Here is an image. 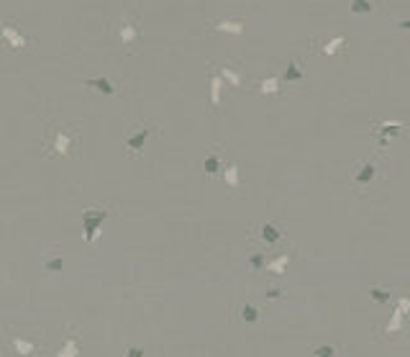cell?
<instances>
[{"label":"cell","instance_id":"cell-2","mask_svg":"<svg viewBox=\"0 0 410 357\" xmlns=\"http://www.w3.org/2000/svg\"><path fill=\"white\" fill-rule=\"evenodd\" d=\"M377 11L374 0H349V13L351 16H372Z\"/></svg>","mask_w":410,"mask_h":357},{"label":"cell","instance_id":"cell-7","mask_svg":"<svg viewBox=\"0 0 410 357\" xmlns=\"http://www.w3.org/2000/svg\"><path fill=\"white\" fill-rule=\"evenodd\" d=\"M395 26H397V29H400V31H405V34H410V18H397V21H395Z\"/></svg>","mask_w":410,"mask_h":357},{"label":"cell","instance_id":"cell-1","mask_svg":"<svg viewBox=\"0 0 410 357\" xmlns=\"http://www.w3.org/2000/svg\"><path fill=\"white\" fill-rule=\"evenodd\" d=\"M344 49H346V36L344 34H336V36H331L326 41H320V54H323V57H336V54H341Z\"/></svg>","mask_w":410,"mask_h":357},{"label":"cell","instance_id":"cell-4","mask_svg":"<svg viewBox=\"0 0 410 357\" xmlns=\"http://www.w3.org/2000/svg\"><path fill=\"white\" fill-rule=\"evenodd\" d=\"M259 90L261 93H267V95H272V93H280V77L277 75H272V77H264L259 82Z\"/></svg>","mask_w":410,"mask_h":357},{"label":"cell","instance_id":"cell-3","mask_svg":"<svg viewBox=\"0 0 410 357\" xmlns=\"http://www.w3.org/2000/svg\"><path fill=\"white\" fill-rule=\"evenodd\" d=\"M303 77V65L298 62V60H292L290 65H287V70L282 72V80H287V82H295V80H300Z\"/></svg>","mask_w":410,"mask_h":357},{"label":"cell","instance_id":"cell-6","mask_svg":"<svg viewBox=\"0 0 410 357\" xmlns=\"http://www.w3.org/2000/svg\"><path fill=\"white\" fill-rule=\"evenodd\" d=\"M374 177V164H369V162H364L362 167H359V172H357V180H362V183H367V180H372Z\"/></svg>","mask_w":410,"mask_h":357},{"label":"cell","instance_id":"cell-5","mask_svg":"<svg viewBox=\"0 0 410 357\" xmlns=\"http://www.w3.org/2000/svg\"><path fill=\"white\" fill-rule=\"evenodd\" d=\"M216 29L218 31H228V34H241L244 23L241 21H221V23H216Z\"/></svg>","mask_w":410,"mask_h":357}]
</instances>
